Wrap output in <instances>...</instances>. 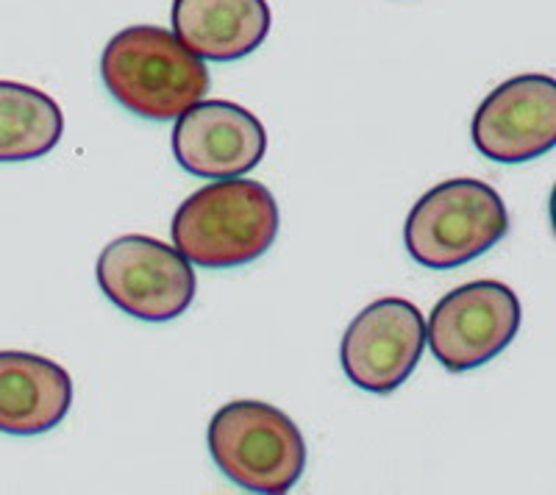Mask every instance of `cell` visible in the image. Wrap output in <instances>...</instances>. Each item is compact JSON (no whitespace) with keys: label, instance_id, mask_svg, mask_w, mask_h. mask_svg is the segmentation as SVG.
<instances>
[{"label":"cell","instance_id":"obj_1","mask_svg":"<svg viewBox=\"0 0 556 495\" xmlns=\"http://www.w3.org/2000/svg\"><path fill=\"white\" fill-rule=\"evenodd\" d=\"M273 192L251 178H217L201 187L173 215V248L208 270L242 267L262 259L278 237Z\"/></svg>","mask_w":556,"mask_h":495},{"label":"cell","instance_id":"obj_2","mask_svg":"<svg viewBox=\"0 0 556 495\" xmlns=\"http://www.w3.org/2000/svg\"><path fill=\"white\" fill-rule=\"evenodd\" d=\"M109 96L142 120H176L208 92L206 64L162 26H128L101 56Z\"/></svg>","mask_w":556,"mask_h":495},{"label":"cell","instance_id":"obj_3","mask_svg":"<svg viewBox=\"0 0 556 495\" xmlns=\"http://www.w3.org/2000/svg\"><path fill=\"white\" fill-rule=\"evenodd\" d=\"M206 443L223 477L251 493L285 495L304 477V434L265 401H231L217 409Z\"/></svg>","mask_w":556,"mask_h":495},{"label":"cell","instance_id":"obj_4","mask_svg":"<svg viewBox=\"0 0 556 495\" xmlns=\"http://www.w3.org/2000/svg\"><path fill=\"white\" fill-rule=\"evenodd\" d=\"M509 231L498 190L479 178H448L431 187L404 226V245L417 265L451 270L479 259Z\"/></svg>","mask_w":556,"mask_h":495},{"label":"cell","instance_id":"obj_5","mask_svg":"<svg viewBox=\"0 0 556 495\" xmlns=\"http://www.w3.org/2000/svg\"><path fill=\"white\" fill-rule=\"evenodd\" d=\"M98 287L114 306L146 323L181 318L195 301V270L176 248L146 234L109 242L96 265Z\"/></svg>","mask_w":556,"mask_h":495},{"label":"cell","instance_id":"obj_6","mask_svg":"<svg viewBox=\"0 0 556 495\" xmlns=\"http://www.w3.org/2000/svg\"><path fill=\"white\" fill-rule=\"evenodd\" d=\"M520 301L501 281H470L437 301L426 323L431 354L451 373L486 365L520 329Z\"/></svg>","mask_w":556,"mask_h":495},{"label":"cell","instance_id":"obj_7","mask_svg":"<svg viewBox=\"0 0 556 495\" xmlns=\"http://www.w3.org/2000/svg\"><path fill=\"white\" fill-rule=\"evenodd\" d=\"M426 348L424 312L406 299H379L342 334L340 363L365 393L390 395L415 373Z\"/></svg>","mask_w":556,"mask_h":495},{"label":"cell","instance_id":"obj_8","mask_svg":"<svg viewBox=\"0 0 556 495\" xmlns=\"http://www.w3.org/2000/svg\"><path fill=\"white\" fill-rule=\"evenodd\" d=\"M470 137L498 165L540 160L556 145V81L543 73L515 76L479 103Z\"/></svg>","mask_w":556,"mask_h":495},{"label":"cell","instance_id":"obj_9","mask_svg":"<svg viewBox=\"0 0 556 495\" xmlns=\"http://www.w3.org/2000/svg\"><path fill=\"white\" fill-rule=\"evenodd\" d=\"M267 131L245 106L231 101H198L176 117L173 156L198 178H237L260 167Z\"/></svg>","mask_w":556,"mask_h":495},{"label":"cell","instance_id":"obj_10","mask_svg":"<svg viewBox=\"0 0 556 495\" xmlns=\"http://www.w3.org/2000/svg\"><path fill=\"white\" fill-rule=\"evenodd\" d=\"M73 407V379L59 363L0 351V432L34 437L56 429Z\"/></svg>","mask_w":556,"mask_h":495},{"label":"cell","instance_id":"obj_11","mask_svg":"<svg viewBox=\"0 0 556 495\" xmlns=\"http://www.w3.org/2000/svg\"><path fill=\"white\" fill-rule=\"evenodd\" d=\"M173 34L203 62H240L267 39V0H173Z\"/></svg>","mask_w":556,"mask_h":495},{"label":"cell","instance_id":"obj_12","mask_svg":"<svg viewBox=\"0 0 556 495\" xmlns=\"http://www.w3.org/2000/svg\"><path fill=\"white\" fill-rule=\"evenodd\" d=\"M64 115L42 89L0 81V162H31L62 142Z\"/></svg>","mask_w":556,"mask_h":495}]
</instances>
